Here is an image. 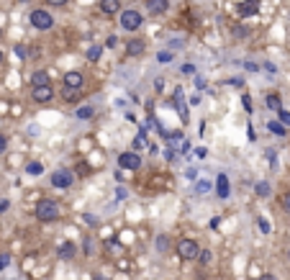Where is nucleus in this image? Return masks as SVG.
Segmentation results:
<instances>
[{
	"instance_id": "obj_1",
	"label": "nucleus",
	"mask_w": 290,
	"mask_h": 280,
	"mask_svg": "<svg viewBox=\"0 0 290 280\" xmlns=\"http://www.w3.org/2000/svg\"><path fill=\"white\" fill-rule=\"evenodd\" d=\"M33 214H36V219L41 224H49V221H57L62 216V211H59V203L57 200H52V198H41L36 208H33Z\"/></svg>"
},
{
	"instance_id": "obj_2",
	"label": "nucleus",
	"mask_w": 290,
	"mask_h": 280,
	"mask_svg": "<svg viewBox=\"0 0 290 280\" xmlns=\"http://www.w3.org/2000/svg\"><path fill=\"white\" fill-rule=\"evenodd\" d=\"M31 26L39 28V31H49L54 26V16L49 13V10L36 8V10H31Z\"/></svg>"
},
{
	"instance_id": "obj_3",
	"label": "nucleus",
	"mask_w": 290,
	"mask_h": 280,
	"mask_svg": "<svg viewBox=\"0 0 290 280\" xmlns=\"http://www.w3.org/2000/svg\"><path fill=\"white\" fill-rule=\"evenodd\" d=\"M141 24H144V16L139 10H124V13H121V26H124V31H139Z\"/></svg>"
},
{
	"instance_id": "obj_4",
	"label": "nucleus",
	"mask_w": 290,
	"mask_h": 280,
	"mask_svg": "<svg viewBox=\"0 0 290 280\" xmlns=\"http://www.w3.org/2000/svg\"><path fill=\"white\" fill-rule=\"evenodd\" d=\"M177 254L183 257V260H198L200 254V247L195 239H180L177 242Z\"/></svg>"
},
{
	"instance_id": "obj_5",
	"label": "nucleus",
	"mask_w": 290,
	"mask_h": 280,
	"mask_svg": "<svg viewBox=\"0 0 290 280\" xmlns=\"http://www.w3.org/2000/svg\"><path fill=\"white\" fill-rule=\"evenodd\" d=\"M75 183V172L72 170H54L52 172V185L59 188V190H67Z\"/></svg>"
},
{
	"instance_id": "obj_6",
	"label": "nucleus",
	"mask_w": 290,
	"mask_h": 280,
	"mask_svg": "<svg viewBox=\"0 0 290 280\" xmlns=\"http://www.w3.org/2000/svg\"><path fill=\"white\" fill-rule=\"evenodd\" d=\"M118 165L124 167V170H139L141 160H139L136 152H121V154H118Z\"/></svg>"
},
{
	"instance_id": "obj_7",
	"label": "nucleus",
	"mask_w": 290,
	"mask_h": 280,
	"mask_svg": "<svg viewBox=\"0 0 290 280\" xmlns=\"http://www.w3.org/2000/svg\"><path fill=\"white\" fill-rule=\"evenodd\" d=\"M54 90L52 85H39V87H31V98L36 100V103H47V100H52Z\"/></svg>"
},
{
	"instance_id": "obj_8",
	"label": "nucleus",
	"mask_w": 290,
	"mask_h": 280,
	"mask_svg": "<svg viewBox=\"0 0 290 280\" xmlns=\"http://www.w3.org/2000/svg\"><path fill=\"white\" fill-rule=\"evenodd\" d=\"M82 80L85 77L80 75V72H67L64 77H62V83H64V87H70V90H82Z\"/></svg>"
},
{
	"instance_id": "obj_9",
	"label": "nucleus",
	"mask_w": 290,
	"mask_h": 280,
	"mask_svg": "<svg viewBox=\"0 0 290 280\" xmlns=\"http://www.w3.org/2000/svg\"><path fill=\"white\" fill-rule=\"evenodd\" d=\"M257 10H260V0H244V3H239V13H241V18L257 16Z\"/></svg>"
},
{
	"instance_id": "obj_10",
	"label": "nucleus",
	"mask_w": 290,
	"mask_h": 280,
	"mask_svg": "<svg viewBox=\"0 0 290 280\" xmlns=\"http://www.w3.org/2000/svg\"><path fill=\"white\" fill-rule=\"evenodd\" d=\"M170 8V0H147V10L152 16H162Z\"/></svg>"
},
{
	"instance_id": "obj_11",
	"label": "nucleus",
	"mask_w": 290,
	"mask_h": 280,
	"mask_svg": "<svg viewBox=\"0 0 290 280\" xmlns=\"http://www.w3.org/2000/svg\"><path fill=\"white\" fill-rule=\"evenodd\" d=\"M144 49H147L144 39H131L126 44V54H129V57H139V54H144Z\"/></svg>"
},
{
	"instance_id": "obj_12",
	"label": "nucleus",
	"mask_w": 290,
	"mask_h": 280,
	"mask_svg": "<svg viewBox=\"0 0 290 280\" xmlns=\"http://www.w3.org/2000/svg\"><path fill=\"white\" fill-rule=\"evenodd\" d=\"M100 10L105 16H116L121 10V0H100Z\"/></svg>"
},
{
	"instance_id": "obj_13",
	"label": "nucleus",
	"mask_w": 290,
	"mask_h": 280,
	"mask_svg": "<svg viewBox=\"0 0 290 280\" xmlns=\"http://www.w3.org/2000/svg\"><path fill=\"white\" fill-rule=\"evenodd\" d=\"M216 190H218V198H226V196L231 193V185H229V177H226V175H218Z\"/></svg>"
},
{
	"instance_id": "obj_14",
	"label": "nucleus",
	"mask_w": 290,
	"mask_h": 280,
	"mask_svg": "<svg viewBox=\"0 0 290 280\" xmlns=\"http://www.w3.org/2000/svg\"><path fill=\"white\" fill-rule=\"evenodd\" d=\"M264 106L270 108V111H277V113H280V111H283V100H280V95H277V93H270V95L264 98Z\"/></svg>"
},
{
	"instance_id": "obj_15",
	"label": "nucleus",
	"mask_w": 290,
	"mask_h": 280,
	"mask_svg": "<svg viewBox=\"0 0 290 280\" xmlns=\"http://www.w3.org/2000/svg\"><path fill=\"white\" fill-rule=\"evenodd\" d=\"M57 254L64 257V260H72V257H75V244L72 242H62L57 247Z\"/></svg>"
},
{
	"instance_id": "obj_16",
	"label": "nucleus",
	"mask_w": 290,
	"mask_h": 280,
	"mask_svg": "<svg viewBox=\"0 0 290 280\" xmlns=\"http://www.w3.org/2000/svg\"><path fill=\"white\" fill-rule=\"evenodd\" d=\"M157 252L159 254L170 252V237H167V234H159V237H157Z\"/></svg>"
},
{
	"instance_id": "obj_17",
	"label": "nucleus",
	"mask_w": 290,
	"mask_h": 280,
	"mask_svg": "<svg viewBox=\"0 0 290 280\" xmlns=\"http://www.w3.org/2000/svg\"><path fill=\"white\" fill-rule=\"evenodd\" d=\"M39 85H49V75H47V72H33L31 87H39Z\"/></svg>"
},
{
	"instance_id": "obj_18",
	"label": "nucleus",
	"mask_w": 290,
	"mask_h": 280,
	"mask_svg": "<svg viewBox=\"0 0 290 280\" xmlns=\"http://www.w3.org/2000/svg\"><path fill=\"white\" fill-rule=\"evenodd\" d=\"M254 193H257L260 198H267V196H270V185H267V183H257V185H254Z\"/></svg>"
},
{
	"instance_id": "obj_19",
	"label": "nucleus",
	"mask_w": 290,
	"mask_h": 280,
	"mask_svg": "<svg viewBox=\"0 0 290 280\" xmlns=\"http://www.w3.org/2000/svg\"><path fill=\"white\" fill-rule=\"evenodd\" d=\"M95 111L90 106H82V108H77V118H93Z\"/></svg>"
},
{
	"instance_id": "obj_20",
	"label": "nucleus",
	"mask_w": 290,
	"mask_h": 280,
	"mask_svg": "<svg viewBox=\"0 0 290 280\" xmlns=\"http://www.w3.org/2000/svg\"><path fill=\"white\" fill-rule=\"evenodd\" d=\"M270 131L277 134V137H283V134H285V126L280 124V121H270Z\"/></svg>"
},
{
	"instance_id": "obj_21",
	"label": "nucleus",
	"mask_w": 290,
	"mask_h": 280,
	"mask_svg": "<svg viewBox=\"0 0 290 280\" xmlns=\"http://www.w3.org/2000/svg\"><path fill=\"white\" fill-rule=\"evenodd\" d=\"M257 224H260V231H262V234H270V229H272V226H270V221H267L264 216H260V219H257Z\"/></svg>"
},
{
	"instance_id": "obj_22",
	"label": "nucleus",
	"mask_w": 290,
	"mask_h": 280,
	"mask_svg": "<svg viewBox=\"0 0 290 280\" xmlns=\"http://www.w3.org/2000/svg\"><path fill=\"white\" fill-rule=\"evenodd\" d=\"M41 170H44V167H41L39 162H31V165L26 167V172H28V175H41Z\"/></svg>"
},
{
	"instance_id": "obj_23",
	"label": "nucleus",
	"mask_w": 290,
	"mask_h": 280,
	"mask_svg": "<svg viewBox=\"0 0 290 280\" xmlns=\"http://www.w3.org/2000/svg\"><path fill=\"white\" fill-rule=\"evenodd\" d=\"M100 54H103V49H100V47H93L90 52H87V59H90V62H98Z\"/></svg>"
},
{
	"instance_id": "obj_24",
	"label": "nucleus",
	"mask_w": 290,
	"mask_h": 280,
	"mask_svg": "<svg viewBox=\"0 0 290 280\" xmlns=\"http://www.w3.org/2000/svg\"><path fill=\"white\" fill-rule=\"evenodd\" d=\"M157 62H162V64L172 62V52H159V54H157Z\"/></svg>"
},
{
	"instance_id": "obj_25",
	"label": "nucleus",
	"mask_w": 290,
	"mask_h": 280,
	"mask_svg": "<svg viewBox=\"0 0 290 280\" xmlns=\"http://www.w3.org/2000/svg\"><path fill=\"white\" fill-rule=\"evenodd\" d=\"M144 144H147V134H139V137L133 139V147H136V149H141Z\"/></svg>"
},
{
	"instance_id": "obj_26",
	"label": "nucleus",
	"mask_w": 290,
	"mask_h": 280,
	"mask_svg": "<svg viewBox=\"0 0 290 280\" xmlns=\"http://www.w3.org/2000/svg\"><path fill=\"white\" fill-rule=\"evenodd\" d=\"M280 124L285 129H290V113H288V111H280Z\"/></svg>"
},
{
	"instance_id": "obj_27",
	"label": "nucleus",
	"mask_w": 290,
	"mask_h": 280,
	"mask_svg": "<svg viewBox=\"0 0 290 280\" xmlns=\"http://www.w3.org/2000/svg\"><path fill=\"white\" fill-rule=\"evenodd\" d=\"M280 203H283V208H285V211H290V190H285V193H283Z\"/></svg>"
},
{
	"instance_id": "obj_28",
	"label": "nucleus",
	"mask_w": 290,
	"mask_h": 280,
	"mask_svg": "<svg viewBox=\"0 0 290 280\" xmlns=\"http://www.w3.org/2000/svg\"><path fill=\"white\" fill-rule=\"evenodd\" d=\"M198 260L203 262V265H208V262H211V252H208V250H203V252L198 254Z\"/></svg>"
},
{
	"instance_id": "obj_29",
	"label": "nucleus",
	"mask_w": 290,
	"mask_h": 280,
	"mask_svg": "<svg viewBox=\"0 0 290 280\" xmlns=\"http://www.w3.org/2000/svg\"><path fill=\"white\" fill-rule=\"evenodd\" d=\"M8 262H10V254H0V270H5V267H8Z\"/></svg>"
},
{
	"instance_id": "obj_30",
	"label": "nucleus",
	"mask_w": 290,
	"mask_h": 280,
	"mask_svg": "<svg viewBox=\"0 0 290 280\" xmlns=\"http://www.w3.org/2000/svg\"><path fill=\"white\" fill-rule=\"evenodd\" d=\"M5 147H8V139L3 137V134H0V154H3V152H5Z\"/></svg>"
},
{
	"instance_id": "obj_31",
	"label": "nucleus",
	"mask_w": 290,
	"mask_h": 280,
	"mask_svg": "<svg viewBox=\"0 0 290 280\" xmlns=\"http://www.w3.org/2000/svg\"><path fill=\"white\" fill-rule=\"evenodd\" d=\"M116 44H118V39H116V36H108V41H105V47H110V49H113V47H116Z\"/></svg>"
},
{
	"instance_id": "obj_32",
	"label": "nucleus",
	"mask_w": 290,
	"mask_h": 280,
	"mask_svg": "<svg viewBox=\"0 0 290 280\" xmlns=\"http://www.w3.org/2000/svg\"><path fill=\"white\" fill-rule=\"evenodd\" d=\"M208 188H211V185H208L206 180H200V185H198V193H206V190H208Z\"/></svg>"
},
{
	"instance_id": "obj_33",
	"label": "nucleus",
	"mask_w": 290,
	"mask_h": 280,
	"mask_svg": "<svg viewBox=\"0 0 290 280\" xmlns=\"http://www.w3.org/2000/svg\"><path fill=\"white\" fill-rule=\"evenodd\" d=\"M8 203H10V200H5V198L0 200V214H5V211H8Z\"/></svg>"
},
{
	"instance_id": "obj_34",
	"label": "nucleus",
	"mask_w": 290,
	"mask_h": 280,
	"mask_svg": "<svg viewBox=\"0 0 290 280\" xmlns=\"http://www.w3.org/2000/svg\"><path fill=\"white\" fill-rule=\"evenodd\" d=\"M16 54H18L21 59H24V57H26V49H24V47H16Z\"/></svg>"
},
{
	"instance_id": "obj_35",
	"label": "nucleus",
	"mask_w": 290,
	"mask_h": 280,
	"mask_svg": "<svg viewBox=\"0 0 290 280\" xmlns=\"http://www.w3.org/2000/svg\"><path fill=\"white\" fill-rule=\"evenodd\" d=\"M47 3H49V5H64L67 0H47Z\"/></svg>"
},
{
	"instance_id": "obj_36",
	"label": "nucleus",
	"mask_w": 290,
	"mask_h": 280,
	"mask_svg": "<svg viewBox=\"0 0 290 280\" xmlns=\"http://www.w3.org/2000/svg\"><path fill=\"white\" fill-rule=\"evenodd\" d=\"M260 280H277V278H275V275H262Z\"/></svg>"
},
{
	"instance_id": "obj_37",
	"label": "nucleus",
	"mask_w": 290,
	"mask_h": 280,
	"mask_svg": "<svg viewBox=\"0 0 290 280\" xmlns=\"http://www.w3.org/2000/svg\"><path fill=\"white\" fill-rule=\"evenodd\" d=\"M93 280H108V278H100V275H95V278H93Z\"/></svg>"
},
{
	"instance_id": "obj_38",
	"label": "nucleus",
	"mask_w": 290,
	"mask_h": 280,
	"mask_svg": "<svg viewBox=\"0 0 290 280\" xmlns=\"http://www.w3.org/2000/svg\"><path fill=\"white\" fill-rule=\"evenodd\" d=\"M0 64H3V52H0Z\"/></svg>"
},
{
	"instance_id": "obj_39",
	"label": "nucleus",
	"mask_w": 290,
	"mask_h": 280,
	"mask_svg": "<svg viewBox=\"0 0 290 280\" xmlns=\"http://www.w3.org/2000/svg\"><path fill=\"white\" fill-rule=\"evenodd\" d=\"M288 260H290V250H288Z\"/></svg>"
}]
</instances>
